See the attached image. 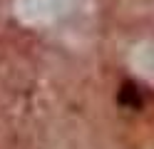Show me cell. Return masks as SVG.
Returning <instances> with one entry per match:
<instances>
[{
	"label": "cell",
	"instance_id": "cell-1",
	"mask_svg": "<svg viewBox=\"0 0 154 149\" xmlns=\"http://www.w3.org/2000/svg\"><path fill=\"white\" fill-rule=\"evenodd\" d=\"M117 102H119V107H124V109H142V104H144L142 89L134 85V82H124V85L119 87Z\"/></svg>",
	"mask_w": 154,
	"mask_h": 149
}]
</instances>
